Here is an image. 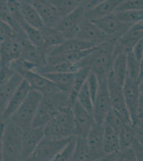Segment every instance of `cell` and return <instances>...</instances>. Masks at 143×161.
I'll list each match as a JSON object with an SVG mask.
<instances>
[{
  "mask_svg": "<svg viewBox=\"0 0 143 161\" xmlns=\"http://www.w3.org/2000/svg\"><path fill=\"white\" fill-rule=\"evenodd\" d=\"M106 0H84L83 4L87 10L91 9L95 6L104 2Z\"/></svg>",
  "mask_w": 143,
  "mask_h": 161,
  "instance_id": "48",
  "label": "cell"
},
{
  "mask_svg": "<svg viewBox=\"0 0 143 161\" xmlns=\"http://www.w3.org/2000/svg\"><path fill=\"white\" fill-rule=\"evenodd\" d=\"M136 137V131L132 124H125L119 133L120 149L130 148Z\"/></svg>",
  "mask_w": 143,
  "mask_h": 161,
  "instance_id": "35",
  "label": "cell"
},
{
  "mask_svg": "<svg viewBox=\"0 0 143 161\" xmlns=\"http://www.w3.org/2000/svg\"><path fill=\"white\" fill-rule=\"evenodd\" d=\"M0 19L10 26L13 33L20 37L27 38L21 25L11 15L8 7L7 0H0Z\"/></svg>",
  "mask_w": 143,
  "mask_h": 161,
  "instance_id": "31",
  "label": "cell"
},
{
  "mask_svg": "<svg viewBox=\"0 0 143 161\" xmlns=\"http://www.w3.org/2000/svg\"><path fill=\"white\" fill-rule=\"evenodd\" d=\"M132 54L135 58L139 62H143V40L141 39L139 40L132 48Z\"/></svg>",
  "mask_w": 143,
  "mask_h": 161,
  "instance_id": "47",
  "label": "cell"
},
{
  "mask_svg": "<svg viewBox=\"0 0 143 161\" xmlns=\"http://www.w3.org/2000/svg\"><path fill=\"white\" fill-rule=\"evenodd\" d=\"M42 96L39 92L31 89L24 102L13 114L9 120L18 126L23 132L32 128Z\"/></svg>",
  "mask_w": 143,
  "mask_h": 161,
  "instance_id": "5",
  "label": "cell"
},
{
  "mask_svg": "<svg viewBox=\"0 0 143 161\" xmlns=\"http://www.w3.org/2000/svg\"><path fill=\"white\" fill-rule=\"evenodd\" d=\"M77 101L87 112L93 116L94 103L88 88L87 80L78 93Z\"/></svg>",
  "mask_w": 143,
  "mask_h": 161,
  "instance_id": "40",
  "label": "cell"
},
{
  "mask_svg": "<svg viewBox=\"0 0 143 161\" xmlns=\"http://www.w3.org/2000/svg\"><path fill=\"white\" fill-rule=\"evenodd\" d=\"M72 161H93L87 137L76 136V145Z\"/></svg>",
  "mask_w": 143,
  "mask_h": 161,
  "instance_id": "34",
  "label": "cell"
},
{
  "mask_svg": "<svg viewBox=\"0 0 143 161\" xmlns=\"http://www.w3.org/2000/svg\"><path fill=\"white\" fill-rule=\"evenodd\" d=\"M24 78L22 75L16 73L10 80L0 86V119L6 110L9 102Z\"/></svg>",
  "mask_w": 143,
  "mask_h": 161,
  "instance_id": "23",
  "label": "cell"
},
{
  "mask_svg": "<svg viewBox=\"0 0 143 161\" xmlns=\"http://www.w3.org/2000/svg\"><path fill=\"white\" fill-rule=\"evenodd\" d=\"M44 137L60 140L76 136L72 108L66 106L43 127Z\"/></svg>",
  "mask_w": 143,
  "mask_h": 161,
  "instance_id": "3",
  "label": "cell"
},
{
  "mask_svg": "<svg viewBox=\"0 0 143 161\" xmlns=\"http://www.w3.org/2000/svg\"><path fill=\"white\" fill-rule=\"evenodd\" d=\"M76 136L87 137L93 125L94 117L76 100L72 106Z\"/></svg>",
  "mask_w": 143,
  "mask_h": 161,
  "instance_id": "16",
  "label": "cell"
},
{
  "mask_svg": "<svg viewBox=\"0 0 143 161\" xmlns=\"http://www.w3.org/2000/svg\"><path fill=\"white\" fill-rule=\"evenodd\" d=\"M133 151L136 155L137 161H143V142L138 139L137 137L135 139L131 146Z\"/></svg>",
  "mask_w": 143,
  "mask_h": 161,
  "instance_id": "45",
  "label": "cell"
},
{
  "mask_svg": "<svg viewBox=\"0 0 143 161\" xmlns=\"http://www.w3.org/2000/svg\"><path fill=\"white\" fill-rule=\"evenodd\" d=\"M107 82L112 108L121 114L128 122L131 123L123 95V86L116 82L112 70L107 75Z\"/></svg>",
  "mask_w": 143,
  "mask_h": 161,
  "instance_id": "11",
  "label": "cell"
},
{
  "mask_svg": "<svg viewBox=\"0 0 143 161\" xmlns=\"http://www.w3.org/2000/svg\"><path fill=\"white\" fill-rule=\"evenodd\" d=\"M16 74L11 64L0 66V86L8 82Z\"/></svg>",
  "mask_w": 143,
  "mask_h": 161,
  "instance_id": "44",
  "label": "cell"
},
{
  "mask_svg": "<svg viewBox=\"0 0 143 161\" xmlns=\"http://www.w3.org/2000/svg\"><path fill=\"white\" fill-rule=\"evenodd\" d=\"M127 75L129 79L143 83V62H139L131 51L127 53Z\"/></svg>",
  "mask_w": 143,
  "mask_h": 161,
  "instance_id": "30",
  "label": "cell"
},
{
  "mask_svg": "<svg viewBox=\"0 0 143 161\" xmlns=\"http://www.w3.org/2000/svg\"><path fill=\"white\" fill-rule=\"evenodd\" d=\"M20 2H26V3H31L32 0H18Z\"/></svg>",
  "mask_w": 143,
  "mask_h": 161,
  "instance_id": "49",
  "label": "cell"
},
{
  "mask_svg": "<svg viewBox=\"0 0 143 161\" xmlns=\"http://www.w3.org/2000/svg\"><path fill=\"white\" fill-rule=\"evenodd\" d=\"M117 19L123 23L133 25L143 21V10H133L114 12Z\"/></svg>",
  "mask_w": 143,
  "mask_h": 161,
  "instance_id": "37",
  "label": "cell"
},
{
  "mask_svg": "<svg viewBox=\"0 0 143 161\" xmlns=\"http://www.w3.org/2000/svg\"><path fill=\"white\" fill-rule=\"evenodd\" d=\"M75 38L89 42L95 46L112 39L94 22L85 18L80 24Z\"/></svg>",
  "mask_w": 143,
  "mask_h": 161,
  "instance_id": "12",
  "label": "cell"
},
{
  "mask_svg": "<svg viewBox=\"0 0 143 161\" xmlns=\"http://www.w3.org/2000/svg\"><path fill=\"white\" fill-rule=\"evenodd\" d=\"M63 16L68 15L83 4L84 0H50Z\"/></svg>",
  "mask_w": 143,
  "mask_h": 161,
  "instance_id": "38",
  "label": "cell"
},
{
  "mask_svg": "<svg viewBox=\"0 0 143 161\" xmlns=\"http://www.w3.org/2000/svg\"><path fill=\"white\" fill-rule=\"evenodd\" d=\"M18 22L24 30L27 38L32 44L38 47H45L42 35L39 29L34 28L26 23L23 17Z\"/></svg>",
  "mask_w": 143,
  "mask_h": 161,
  "instance_id": "36",
  "label": "cell"
},
{
  "mask_svg": "<svg viewBox=\"0 0 143 161\" xmlns=\"http://www.w3.org/2000/svg\"><path fill=\"white\" fill-rule=\"evenodd\" d=\"M115 42V40L110 39L95 46L88 55L78 61L79 68H88L97 77L107 76L112 69Z\"/></svg>",
  "mask_w": 143,
  "mask_h": 161,
  "instance_id": "1",
  "label": "cell"
},
{
  "mask_svg": "<svg viewBox=\"0 0 143 161\" xmlns=\"http://www.w3.org/2000/svg\"><path fill=\"white\" fill-rule=\"evenodd\" d=\"M40 30L47 48L57 46L66 39L63 34L56 28L44 26Z\"/></svg>",
  "mask_w": 143,
  "mask_h": 161,
  "instance_id": "32",
  "label": "cell"
},
{
  "mask_svg": "<svg viewBox=\"0 0 143 161\" xmlns=\"http://www.w3.org/2000/svg\"><path fill=\"white\" fill-rule=\"evenodd\" d=\"M69 106V94L61 91L43 95L33 120V127H44L60 110Z\"/></svg>",
  "mask_w": 143,
  "mask_h": 161,
  "instance_id": "2",
  "label": "cell"
},
{
  "mask_svg": "<svg viewBox=\"0 0 143 161\" xmlns=\"http://www.w3.org/2000/svg\"><path fill=\"white\" fill-rule=\"evenodd\" d=\"M112 71L116 82L123 86L127 76V53L121 52L115 56Z\"/></svg>",
  "mask_w": 143,
  "mask_h": 161,
  "instance_id": "27",
  "label": "cell"
},
{
  "mask_svg": "<svg viewBox=\"0 0 143 161\" xmlns=\"http://www.w3.org/2000/svg\"><path fill=\"white\" fill-rule=\"evenodd\" d=\"M91 21L110 39L116 41L132 25L123 23L119 20L114 13Z\"/></svg>",
  "mask_w": 143,
  "mask_h": 161,
  "instance_id": "14",
  "label": "cell"
},
{
  "mask_svg": "<svg viewBox=\"0 0 143 161\" xmlns=\"http://www.w3.org/2000/svg\"><path fill=\"white\" fill-rule=\"evenodd\" d=\"M90 71L89 68L84 67L75 72L72 88L69 94V104L72 108L77 100L78 93L86 82Z\"/></svg>",
  "mask_w": 143,
  "mask_h": 161,
  "instance_id": "29",
  "label": "cell"
},
{
  "mask_svg": "<svg viewBox=\"0 0 143 161\" xmlns=\"http://www.w3.org/2000/svg\"><path fill=\"white\" fill-rule=\"evenodd\" d=\"M72 136L60 140L50 139L44 136L27 161H53Z\"/></svg>",
  "mask_w": 143,
  "mask_h": 161,
  "instance_id": "7",
  "label": "cell"
},
{
  "mask_svg": "<svg viewBox=\"0 0 143 161\" xmlns=\"http://www.w3.org/2000/svg\"><path fill=\"white\" fill-rule=\"evenodd\" d=\"M127 123H130L128 122L121 114L113 108L107 114L104 122V124L108 125L118 134Z\"/></svg>",
  "mask_w": 143,
  "mask_h": 161,
  "instance_id": "39",
  "label": "cell"
},
{
  "mask_svg": "<svg viewBox=\"0 0 143 161\" xmlns=\"http://www.w3.org/2000/svg\"><path fill=\"white\" fill-rule=\"evenodd\" d=\"M31 88L27 80L24 79L13 94L6 110L2 116V120L7 121L24 102Z\"/></svg>",
  "mask_w": 143,
  "mask_h": 161,
  "instance_id": "22",
  "label": "cell"
},
{
  "mask_svg": "<svg viewBox=\"0 0 143 161\" xmlns=\"http://www.w3.org/2000/svg\"><path fill=\"white\" fill-rule=\"evenodd\" d=\"M87 83L93 103H94L99 88V81L97 75L93 71H90L89 72L88 76L87 77Z\"/></svg>",
  "mask_w": 143,
  "mask_h": 161,
  "instance_id": "43",
  "label": "cell"
},
{
  "mask_svg": "<svg viewBox=\"0 0 143 161\" xmlns=\"http://www.w3.org/2000/svg\"><path fill=\"white\" fill-rule=\"evenodd\" d=\"M103 125L94 122L87 136V140L93 161H100L105 154L104 152Z\"/></svg>",
  "mask_w": 143,
  "mask_h": 161,
  "instance_id": "20",
  "label": "cell"
},
{
  "mask_svg": "<svg viewBox=\"0 0 143 161\" xmlns=\"http://www.w3.org/2000/svg\"><path fill=\"white\" fill-rule=\"evenodd\" d=\"M94 47L91 48L88 50L67 53V54L53 56V57H47L46 64L51 65V64H57L62 62L74 63V62H78L86 57L87 55H88L89 53L93 51Z\"/></svg>",
  "mask_w": 143,
  "mask_h": 161,
  "instance_id": "33",
  "label": "cell"
},
{
  "mask_svg": "<svg viewBox=\"0 0 143 161\" xmlns=\"http://www.w3.org/2000/svg\"><path fill=\"white\" fill-rule=\"evenodd\" d=\"M31 4L38 12L45 26L55 28L63 17L50 0H32Z\"/></svg>",
  "mask_w": 143,
  "mask_h": 161,
  "instance_id": "15",
  "label": "cell"
},
{
  "mask_svg": "<svg viewBox=\"0 0 143 161\" xmlns=\"http://www.w3.org/2000/svg\"><path fill=\"white\" fill-rule=\"evenodd\" d=\"M13 33L10 26L0 19V42L11 36Z\"/></svg>",
  "mask_w": 143,
  "mask_h": 161,
  "instance_id": "46",
  "label": "cell"
},
{
  "mask_svg": "<svg viewBox=\"0 0 143 161\" xmlns=\"http://www.w3.org/2000/svg\"><path fill=\"white\" fill-rule=\"evenodd\" d=\"M49 79L61 92L69 94L72 88L74 73L70 72H54L41 74Z\"/></svg>",
  "mask_w": 143,
  "mask_h": 161,
  "instance_id": "25",
  "label": "cell"
},
{
  "mask_svg": "<svg viewBox=\"0 0 143 161\" xmlns=\"http://www.w3.org/2000/svg\"><path fill=\"white\" fill-rule=\"evenodd\" d=\"M23 132L11 121H5L2 138V161H23L22 138Z\"/></svg>",
  "mask_w": 143,
  "mask_h": 161,
  "instance_id": "4",
  "label": "cell"
},
{
  "mask_svg": "<svg viewBox=\"0 0 143 161\" xmlns=\"http://www.w3.org/2000/svg\"><path fill=\"white\" fill-rule=\"evenodd\" d=\"M24 37L13 33L0 44V66L10 64L19 59L22 53V40Z\"/></svg>",
  "mask_w": 143,
  "mask_h": 161,
  "instance_id": "9",
  "label": "cell"
},
{
  "mask_svg": "<svg viewBox=\"0 0 143 161\" xmlns=\"http://www.w3.org/2000/svg\"><path fill=\"white\" fill-rule=\"evenodd\" d=\"M20 58L34 64L38 68L45 66L47 64V48L35 46L28 39H23Z\"/></svg>",
  "mask_w": 143,
  "mask_h": 161,
  "instance_id": "17",
  "label": "cell"
},
{
  "mask_svg": "<svg viewBox=\"0 0 143 161\" xmlns=\"http://www.w3.org/2000/svg\"><path fill=\"white\" fill-rule=\"evenodd\" d=\"M124 0H106L85 11L84 18L93 20L114 13Z\"/></svg>",
  "mask_w": 143,
  "mask_h": 161,
  "instance_id": "24",
  "label": "cell"
},
{
  "mask_svg": "<svg viewBox=\"0 0 143 161\" xmlns=\"http://www.w3.org/2000/svg\"><path fill=\"white\" fill-rule=\"evenodd\" d=\"M20 10L23 19L29 25L39 30L44 26L39 14L32 4L20 2Z\"/></svg>",
  "mask_w": 143,
  "mask_h": 161,
  "instance_id": "26",
  "label": "cell"
},
{
  "mask_svg": "<svg viewBox=\"0 0 143 161\" xmlns=\"http://www.w3.org/2000/svg\"><path fill=\"white\" fill-rule=\"evenodd\" d=\"M123 92L125 104L132 124L138 103L143 97V83L140 84L137 81L127 77L123 84Z\"/></svg>",
  "mask_w": 143,
  "mask_h": 161,
  "instance_id": "13",
  "label": "cell"
},
{
  "mask_svg": "<svg viewBox=\"0 0 143 161\" xmlns=\"http://www.w3.org/2000/svg\"><path fill=\"white\" fill-rule=\"evenodd\" d=\"M94 47L93 44L79 39H67L57 46L47 48V57L81 51Z\"/></svg>",
  "mask_w": 143,
  "mask_h": 161,
  "instance_id": "21",
  "label": "cell"
},
{
  "mask_svg": "<svg viewBox=\"0 0 143 161\" xmlns=\"http://www.w3.org/2000/svg\"><path fill=\"white\" fill-rule=\"evenodd\" d=\"M143 21L131 25L125 33L116 40L113 50L114 57L118 53H127L131 51L135 45L143 39Z\"/></svg>",
  "mask_w": 143,
  "mask_h": 161,
  "instance_id": "10",
  "label": "cell"
},
{
  "mask_svg": "<svg viewBox=\"0 0 143 161\" xmlns=\"http://www.w3.org/2000/svg\"><path fill=\"white\" fill-rule=\"evenodd\" d=\"M1 42H0V44H1Z\"/></svg>",
  "mask_w": 143,
  "mask_h": 161,
  "instance_id": "51",
  "label": "cell"
},
{
  "mask_svg": "<svg viewBox=\"0 0 143 161\" xmlns=\"http://www.w3.org/2000/svg\"><path fill=\"white\" fill-rule=\"evenodd\" d=\"M104 152L110 154L120 150L119 134L108 125L103 124Z\"/></svg>",
  "mask_w": 143,
  "mask_h": 161,
  "instance_id": "28",
  "label": "cell"
},
{
  "mask_svg": "<svg viewBox=\"0 0 143 161\" xmlns=\"http://www.w3.org/2000/svg\"><path fill=\"white\" fill-rule=\"evenodd\" d=\"M44 136L43 127H32L22 135V160L27 161Z\"/></svg>",
  "mask_w": 143,
  "mask_h": 161,
  "instance_id": "18",
  "label": "cell"
},
{
  "mask_svg": "<svg viewBox=\"0 0 143 161\" xmlns=\"http://www.w3.org/2000/svg\"><path fill=\"white\" fill-rule=\"evenodd\" d=\"M107 77H97L99 88L94 103L93 117L94 122L100 125H103L105 118L112 108L107 86Z\"/></svg>",
  "mask_w": 143,
  "mask_h": 161,
  "instance_id": "6",
  "label": "cell"
},
{
  "mask_svg": "<svg viewBox=\"0 0 143 161\" xmlns=\"http://www.w3.org/2000/svg\"><path fill=\"white\" fill-rule=\"evenodd\" d=\"M2 121H3L1 120L0 119V125H1V123H2Z\"/></svg>",
  "mask_w": 143,
  "mask_h": 161,
  "instance_id": "50",
  "label": "cell"
},
{
  "mask_svg": "<svg viewBox=\"0 0 143 161\" xmlns=\"http://www.w3.org/2000/svg\"><path fill=\"white\" fill-rule=\"evenodd\" d=\"M27 80L32 90H35L42 95L60 91L49 79L33 70H25L20 74Z\"/></svg>",
  "mask_w": 143,
  "mask_h": 161,
  "instance_id": "19",
  "label": "cell"
},
{
  "mask_svg": "<svg viewBox=\"0 0 143 161\" xmlns=\"http://www.w3.org/2000/svg\"><path fill=\"white\" fill-rule=\"evenodd\" d=\"M76 136H73L67 144L57 155L53 161H71L74 153L76 145Z\"/></svg>",
  "mask_w": 143,
  "mask_h": 161,
  "instance_id": "41",
  "label": "cell"
},
{
  "mask_svg": "<svg viewBox=\"0 0 143 161\" xmlns=\"http://www.w3.org/2000/svg\"><path fill=\"white\" fill-rule=\"evenodd\" d=\"M85 11V8L82 4L64 16L54 28L60 31L66 39L75 38L80 24L84 19Z\"/></svg>",
  "mask_w": 143,
  "mask_h": 161,
  "instance_id": "8",
  "label": "cell"
},
{
  "mask_svg": "<svg viewBox=\"0 0 143 161\" xmlns=\"http://www.w3.org/2000/svg\"><path fill=\"white\" fill-rule=\"evenodd\" d=\"M143 0H124L118 6L115 12L116 11L143 10Z\"/></svg>",
  "mask_w": 143,
  "mask_h": 161,
  "instance_id": "42",
  "label": "cell"
}]
</instances>
